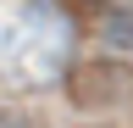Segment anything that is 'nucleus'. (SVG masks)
Returning a JSON list of instances; mask_svg holds the SVG:
<instances>
[{
    "instance_id": "2",
    "label": "nucleus",
    "mask_w": 133,
    "mask_h": 128,
    "mask_svg": "<svg viewBox=\"0 0 133 128\" xmlns=\"http://www.w3.org/2000/svg\"><path fill=\"white\" fill-rule=\"evenodd\" d=\"M100 34H105L111 50H133V0H116L105 11V22H100Z\"/></svg>"
},
{
    "instance_id": "3",
    "label": "nucleus",
    "mask_w": 133,
    "mask_h": 128,
    "mask_svg": "<svg viewBox=\"0 0 133 128\" xmlns=\"http://www.w3.org/2000/svg\"><path fill=\"white\" fill-rule=\"evenodd\" d=\"M0 128H28V117H17V111H0Z\"/></svg>"
},
{
    "instance_id": "1",
    "label": "nucleus",
    "mask_w": 133,
    "mask_h": 128,
    "mask_svg": "<svg viewBox=\"0 0 133 128\" xmlns=\"http://www.w3.org/2000/svg\"><path fill=\"white\" fill-rule=\"evenodd\" d=\"M128 84H133V72L122 67V61H89V67L72 72V100L89 106V111H100V106H116V100H122Z\"/></svg>"
}]
</instances>
